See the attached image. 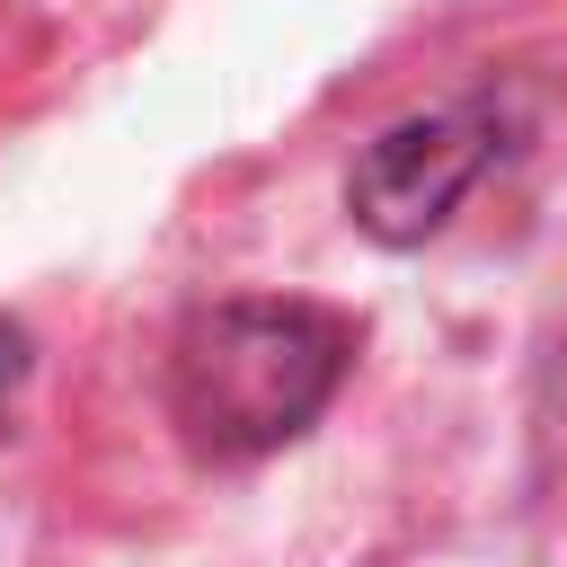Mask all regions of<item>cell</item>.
Masks as SVG:
<instances>
[{
  "label": "cell",
  "instance_id": "obj_1",
  "mask_svg": "<svg viewBox=\"0 0 567 567\" xmlns=\"http://www.w3.org/2000/svg\"><path fill=\"white\" fill-rule=\"evenodd\" d=\"M346 372V319L319 301H221L168 354V416L213 461L292 443Z\"/></svg>",
  "mask_w": 567,
  "mask_h": 567
},
{
  "label": "cell",
  "instance_id": "obj_2",
  "mask_svg": "<svg viewBox=\"0 0 567 567\" xmlns=\"http://www.w3.org/2000/svg\"><path fill=\"white\" fill-rule=\"evenodd\" d=\"M496 159V124L478 106H434V115H408L390 124L354 177H346V213L354 230H372L381 248H416L452 221V204L478 186V168Z\"/></svg>",
  "mask_w": 567,
  "mask_h": 567
}]
</instances>
